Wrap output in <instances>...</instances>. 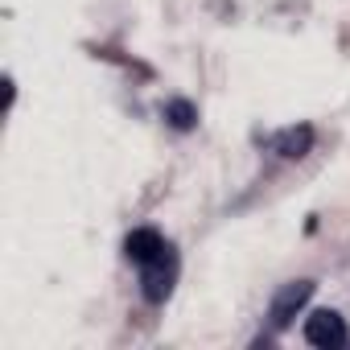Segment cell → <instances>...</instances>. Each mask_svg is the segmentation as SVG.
Here are the masks:
<instances>
[{
  "instance_id": "6",
  "label": "cell",
  "mask_w": 350,
  "mask_h": 350,
  "mask_svg": "<svg viewBox=\"0 0 350 350\" xmlns=\"http://www.w3.org/2000/svg\"><path fill=\"white\" fill-rule=\"evenodd\" d=\"M165 120L178 128V132H190L194 120H198V111H194V103H186V99H169V103H165Z\"/></svg>"
},
{
  "instance_id": "4",
  "label": "cell",
  "mask_w": 350,
  "mask_h": 350,
  "mask_svg": "<svg viewBox=\"0 0 350 350\" xmlns=\"http://www.w3.org/2000/svg\"><path fill=\"white\" fill-rule=\"evenodd\" d=\"M165 247H169V243H165V239H161L152 227H140V231H132V235L124 239V252H128V260H132V264H140V268H144V264H152V260H157Z\"/></svg>"
},
{
  "instance_id": "2",
  "label": "cell",
  "mask_w": 350,
  "mask_h": 350,
  "mask_svg": "<svg viewBox=\"0 0 350 350\" xmlns=\"http://www.w3.org/2000/svg\"><path fill=\"white\" fill-rule=\"evenodd\" d=\"M173 276H178V260H173V247H165L152 264H144L140 272V284H144V297L148 301H165L173 293Z\"/></svg>"
},
{
  "instance_id": "3",
  "label": "cell",
  "mask_w": 350,
  "mask_h": 350,
  "mask_svg": "<svg viewBox=\"0 0 350 350\" xmlns=\"http://www.w3.org/2000/svg\"><path fill=\"white\" fill-rule=\"evenodd\" d=\"M309 297H313V280H293V284H284V288L272 297V313H268V317H272V325H276V329H284V325L301 313V305H305Z\"/></svg>"
},
{
  "instance_id": "1",
  "label": "cell",
  "mask_w": 350,
  "mask_h": 350,
  "mask_svg": "<svg viewBox=\"0 0 350 350\" xmlns=\"http://www.w3.org/2000/svg\"><path fill=\"white\" fill-rule=\"evenodd\" d=\"M305 342L317 346V350H338L346 342V321L334 309H317V313L305 317Z\"/></svg>"
},
{
  "instance_id": "5",
  "label": "cell",
  "mask_w": 350,
  "mask_h": 350,
  "mask_svg": "<svg viewBox=\"0 0 350 350\" xmlns=\"http://www.w3.org/2000/svg\"><path fill=\"white\" fill-rule=\"evenodd\" d=\"M272 148H276L280 157L297 161V157H305V152L313 148V128H309V124H301V128H284V132L272 140Z\"/></svg>"
}]
</instances>
